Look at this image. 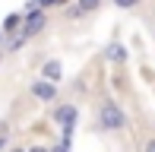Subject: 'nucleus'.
Here are the masks:
<instances>
[{"mask_svg": "<svg viewBox=\"0 0 155 152\" xmlns=\"http://www.w3.org/2000/svg\"><path fill=\"white\" fill-rule=\"evenodd\" d=\"M76 121H79V108L76 105H70V101H63V105L54 108V124L63 130V143L70 146V136H73V127H76Z\"/></svg>", "mask_w": 155, "mask_h": 152, "instance_id": "nucleus-1", "label": "nucleus"}, {"mask_svg": "<svg viewBox=\"0 0 155 152\" xmlns=\"http://www.w3.org/2000/svg\"><path fill=\"white\" fill-rule=\"evenodd\" d=\"M98 124H101L104 130H124L127 127V114L120 111L117 101H104L101 111H98Z\"/></svg>", "mask_w": 155, "mask_h": 152, "instance_id": "nucleus-2", "label": "nucleus"}, {"mask_svg": "<svg viewBox=\"0 0 155 152\" xmlns=\"http://www.w3.org/2000/svg\"><path fill=\"white\" fill-rule=\"evenodd\" d=\"M29 92L38 101H57V82H51V79H32Z\"/></svg>", "mask_w": 155, "mask_h": 152, "instance_id": "nucleus-3", "label": "nucleus"}, {"mask_svg": "<svg viewBox=\"0 0 155 152\" xmlns=\"http://www.w3.org/2000/svg\"><path fill=\"white\" fill-rule=\"evenodd\" d=\"M41 79L60 82V79H63V64H60V60H48V64L41 67Z\"/></svg>", "mask_w": 155, "mask_h": 152, "instance_id": "nucleus-4", "label": "nucleus"}, {"mask_svg": "<svg viewBox=\"0 0 155 152\" xmlns=\"http://www.w3.org/2000/svg\"><path fill=\"white\" fill-rule=\"evenodd\" d=\"M104 57H108V60H114V64H124L130 54H127V48L120 45V41H111V45L104 48Z\"/></svg>", "mask_w": 155, "mask_h": 152, "instance_id": "nucleus-5", "label": "nucleus"}, {"mask_svg": "<svg viewBox=\"0 0 155 152\" xmlns=\"http://www.w3.org/2000/svg\"><path fill=\"white\" fill-rule=\"evenodd\" d=\"M98 6H101V0H79V3H73L67 10V16H82V13H92Z\"/></svg>", "mask_w": 155, "mask_h": 152, "instance_id": "nucleus-6", "label": "nucleus"}, {"mask_svg": "<svg viewBox=\"0 0 155 152\" xmlns=\"http://www.w3.org/2000/svg\"><path fill=\"white\" fill-rule=\"evenodd\" d=\"M19 22H22V13H13V16H6V19H3L0 32H3V35H13V32L19 29Z\"/></svg>", "mask_w": 155, "mask_h": 152, "instance_id": "nucleus-7", "label": "nucleus"}, {"mask_svg": "<svg viewBox=\"0 0 155 152\" xmlns=\"http://www.w3.org/2000/svg\"><path fill=\"white\" fill-rule=\"evenodd\" d=\"M35 3H38L41 10H48V6H63L67 0H35Z\"/></svg>", "mask_w": 155, "mask_h": 152, "instance_id": "nucleus-8", "label": "nucleus"}, {"mask_svg": "<svg viewBox=\"0 0 155 152\" xmlns=\"http://www.w3.org/2000/svg\"><path fill=\"white\" fill-rule=\"evenodd\" d=\"M114 3H117V6H124V10H127V6H136L139 0H114Z\"/></svg>", "mask_w": 155, "mask_h": 152, "instance_id": "nucleus-9", "label": "nucleus"}, {"mask_svg": "<svg viewBox=\"0 0 155 152\" xmlns=\"http://www.w3.org/2000/svg\"><path fill=\"white\" fill-rule=\"evenodd\" d=\"M48 152H70V146H67V143H60V146H54V149H48Z\"/></svg>", "mask_w": 155, "mask_h": 152, "instance_id": "nucleus-10", "label": "nucleus"}, {"mask_svg": "<svg viewBox=\"0 0 155 152\" xmlns=\"http://www.w3.org/2000/svg\"><path fill=\"white\" fill-rule=\"evenodd\" d=\"M146 152H155V140H149V143H146Z\"/></svg>", "mask_w": 155, "mask_h": 152, "instance_id": "nucleus-11", "label": "nucleus"}, {"mask_svg": "<svg viewBox=\"0 0 155 152\" xmlns=\"http://www.w3.org/2000/svg\"><path fill=\"white\" fill-rule=\"evenodd\" d=\"M25 152H48L45 146H32V149H25Z\"/></svg>", "mask_w": 155, "mask_h": 152, "instance_id": "nucleus-12", "label": "nucleus"}, {"mask_svg": "<svg viewBox=\"0 0 155 152\" xmlns=\"http://www.w3.org/2000/svg\"><path fill=\"white\" fill-rule=\"evenodd\" d=\"M10 152H25V149H19V146H16V149H10Z\"/></svg>", "mask_w": 155, "mask_h": 152, "instance_id": "nucleus-13", "label": "nucleus"}, {"mask_svg": "<svg viewBox=\"0 0 155 152\" xmlns=\"http://www.w3.org/2000/svg\"><path fill=\"white\" fill-rule=\"evenodd\" d=\"M0 149H3V136H0Z\"/></svg>", "mask_w": 155, "mask_h": 152, "instance_id": "nucleus-14", "label": "nucleus"}]
</instances>
